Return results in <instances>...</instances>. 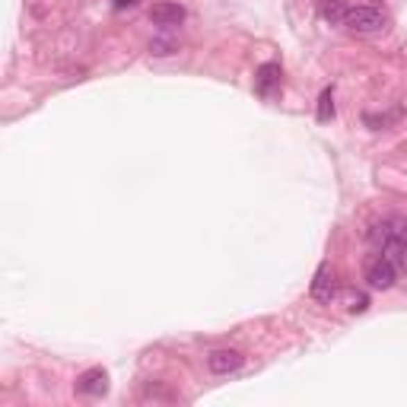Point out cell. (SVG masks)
I'll list each match as a JSON object with an SVG mask.
<instances>
[{
	"mask_svg": "<svg viewBox=\"0 0 407 407\" xmlns=\"http://www.w3.org/2000/svg\"><path fill=\"white\" fill-rule=\"evenodd\" d=\"M318 13L324 23L356 35H379L388 26V13L379 3H363V0H318Z\"/></svg>",
	"mask_w": 407,
	"mask_h": 407,
	"instance_id": "1",
	"label": "cell"
},
{
	"mask_svg": "<svg viewBox=\"0 0 407 407\" xmlns=\"http://www.w3.org/2000/svg\"><path fill=\"white\" fill-rule=\"evenodd\" d=\"M398 274H401V267L385 255V251L369 255L366 264H363V280H366L369 290H392L394 283H398Z\"/></svg>",
	"mask_w": 407,
	"mask_h": 407,
	"instance_id": "2",
	"label": "cell"
},
{
	"mask_svg": "<svg viewBox=\"0 0 407 407\" xmlns=\"http://www.w3.org/2000/svg\"><path fill=\"white\" fill-rule=\"evenodd\" d=\"M366 239L376 245V249H388V245H407V217L394 213V217H385L379 223H372Z\"/></svg>",
	"mask_w": 407,
	"mask_h": 407,
	"instance_id": "3",
	"label": "cell"
},
{
	"mask_svg": "<svg viewBox=\"0 0 407 407\" xmlns=\"http://www.w3.org/2000/svg\"><path fill=\"white\" fill-rule=\"evenodd\" d=\"M280 83H283V70H280L277 60H264L261 67L255 70V92L261 99H274V96H277Z\"/></svg>",
	"mask_w": 407,
	"mask_h": 407,
	"instance_id": "4",
	"label": "cell"
},
{
	"mask_svg": "<svg viewBox=\"0 0 407 407\" xmlns=\"http://www.w3.org/2000/svg\"><path fill=\"white\" fill-rule=\"evenodd\" d=\"M74 392L83 394V398H102V394L108 392V372L102 369V366H96V369H86L83 376L74 382Z\"/></svg>",
	"mask_w": 407,
	"mask_h": 407,
	"instance_id": "5",
	"label": "cell"
},
{
	"mask_svg": "<svg viewBox=\"0 0 407 407\" xmlns=\"http://www.w3.org/2000/svg\"><path fill=\"white\" fill-rule=\"evenodd\" d=\"M150 23H156L159 29H175L185 23V7L175 0H159L150 7Z\"/></svg>",
	"mask_w": 407,
	"mask_h": 407,
	"instance_id": "6",
	"label": "cell"
},
{
	"mask_svg": "<svg viewBox=\"0 0 407 407\" xmlns=\"http://www.w3.org/2000/svg\"><path fill=\"white\" fill-rule=\"evenodd\" d=\"M242 363H245V356L233 347H219L207 354V369L217 372V376H229V372L242 369Z\"/></svg>",
	"mask_w": 407,
	"mask_h": 407,
	"instance_id": "7",
	"label": "cell"
},
{
	"mask_svg": "<svg viewBox=\"0 0 407 407\" xmlns=\"http://www.w3.org/2000/svg\"><path fill=\"white\" fill-rule=\"evenodd\" d=\"M334 293H338V283H334V271H331V264L324 261V264H318L315 280H312V299L331 302Z\"/></svg>",
	"mask_w": 407,
	"mask_h": 407,
	"instance_id": "8",
	"label": "cell"
},
{
	"mask_svg": "<svg viewBox=\"0 0 407 407\" xmlns=\"http://www.w3.org/2000/svg\"><path fill=\"white\" fill-rule=\"evenodd\" d=\"M315 118L322 121V124H328V121L334 118V86H324L322 96H318V108H315Z\"/></svg>",
	"mask_w": 407,
	"mask_h": 407,
	"instance_id": "9",
	"label": "cell"
},
{
	"mask_svg": "<svg viewBox=\"0 0 407 407\" xmlns=\"http://www.w3.org/2000/svg\"><path fill=\"white\" fill-rule=\"evenodd\" d=\"M175 42H169V38H156V42H150V51L153 54H172L175 51Z\"/></svg>",
	"mask_w": 407,
	"mask_h": 407,
	"instance_id": "10",
	"label": "cell"
},
{
	"mask_svg": "<svg viewBox=\"0 0 407 407\" xmlns=\"http://www.w3.org/2000/svg\"><path fill=\"white\" fill-rule=\"evenodd\" d=\"M366 309H369V296H356V299L350 302V312H354V315L356 312H366Z\"/></svg>",
	"mask_w": 407,
	"mask_h": 407,
	"instance_id": "11",
	"label": "cell"
},
{
	"mask_svg": "<svg viewBox=\"0 0 407 407\" xmlns=\"http://www.w3.org/2000/svg\"><path fill=\"white\" fill-rule=\"evenodd\" d=\"M140 0H112V7L115 10H131V7H137Z\"/></svg>",
	"mask_w": 407,
	"mask_h": 407,
	"instance_id": "12",
	"label": "cell"
}]
</instances>
